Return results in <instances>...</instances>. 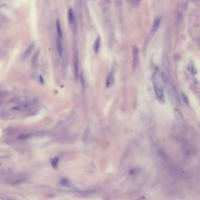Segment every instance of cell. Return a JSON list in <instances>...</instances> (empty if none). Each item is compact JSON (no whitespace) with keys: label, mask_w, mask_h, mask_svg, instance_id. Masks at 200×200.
I'll list each match as a JSON object with an SVG mask.
<instances>
[{"label":"cell","mask_w":200,"mask_h":200,"mask_svg":"<svg viewBox=\"0 0 200 200\" xmlns=\"http://www.w3.org/2000/svg\"><path fill=\"white\" fill-rule=\"evenodd\" d=\"M138 59H139V50L137 46L133 47V61H132V64H133V69L135 70L138 64Z\"/></svg>","instance_id":"4"},{"label":"cell","mask_w":200,"mask_h":200,"mask_svg":"<svg viewBox=\"0 0 200 200\" xmlns=\"http://www.w3.org/2000/svg\"><path fill=\"white\" fill-rule=\"evenodd\" d=\"M94 193V191H84V192H81V195H89Z\"/></svg>","instance_id":"16"},{"label":"cell","mask_w":200,"mask_h":200,"mask_svg":"<svg viewBox=\"0 0 200 200\" xmlns=\"http://www.w3.org/2000/svg\"><path fill=\"white\" fill-rule=\"evenodd\" d=\"M199 1V0H192V2H197Z\"/></svg>","instance_id":"17"},{"label":"cell","mask_w":200,"mask_h":200,"mask_svg":"<svg viewBox=\"0 0 200 200\" xmlns=\"http://www.w3.org/2000/svg\"><path fill=\"white\" fill-rule=\"evenodd\" d=\"M35 42H32L31 44H30V45L28 46V48L24 52H23V53L22 54V59H25L28 58V57L30 55V53L33 52L34 49H35Z\"/></svg>","instance_id":"5"},{"label":"cell","mask_w":200,"mask_h":200,"mask_svg":"<svg viewBox=\"0 0 200 200\" xmlns=\"http://www.w3.org/2000/svg\"><path fill=\"white\" fill-rule=\"evenodd\" d=\"M114 83V75L113 73H110L109 75H108L107 78H106V88H110L113 84Z\"/></svg>","instance_id":"9"},{"label":"cell","mask_w":200,"mask_h":200,"mask_svg":"<svg viewBox=\"0 0 200 200\" xmlns=\"http://www.w3.org/2000/svg\"><path fill=\"white\" fill-rule=\"evenodd\" d=\"M100 46H101V38L100 37H98L93 45V49L95 51V52L96 53L99 52V50L100 49Z\"/></svg>","instance_id":"10"},{"label":"cell","mask_w":200,"mask_h":200,"mask_svg":"<svg viewBox=\"0 0 200 200\" xmlns=\"http://www.w3.org/2000/svg\"><path fill=\"white\" fill-rule=\"evenodd\" d=\"M69 183H70V181L67 180V179H63V180H61V181H60V184L63 186L69 185Z\"/></svg>","instance_id":"15"},{"label":"cell","mask_w":200,"mask_h":200,"mask_svg":"<svg viewBox=\"0 0 200 200\" xmlns=\"http://www.w3.org/2000/svg\"><path fill=\"white\" fill-rule=\"evenodd\" d=\"M188 70L190 71L192 74H196L197 73V70L195 69V67L193 66V65H189L188 66Z\"/></svg>","instance_id":"14"},{"label":"cell","mask_w":200,"mask_h":200,"mask_svg":"<svg viewBox=\"0 0 200 200\" xmlns=\"http://www.w3.org/2000/svg\"><path fill=\"white\" fill-rule=\"evenodd\" d=\"M56 49H57V52H58L59 56L60 57H62L63 55V42L62 40H59L56 38Z\"/></svg>","instance_id":"7"},{"label":"cell","mask_w":200,"mask_h":200,"mask_svg":"<svg viewBox=\"0 0 200 200\" xmlns=\"http://www.w3.org/2000/svg\"><path fill=\"white\" fill-rule=\"evenodd\" d=\"M58 163H59V159L57 157H55L51 160V164H52V167L56 170L57 169V167H58Z\"/></svg>","instance_id":"13"},{"label":"cell","mask_w":200,"mask_h":200,"mask_svg":"<svg viewBox=\"0 0 200 200\" xmlns=\"http://www.w3.org/2000/svg\"><path fill=\"white\" fill-rule=\"evenodd\" d=\"M152 81L153 83V88H154V92L156 95V97L158 99V101L161 103H165V95L164 91L161 85V80L159 72H156L153 74L152 77Z\"/></svg>","instance_id":"1"},{"label":"cell","mask_w":200,"mask_h":200,"mask_svg":"<svg viewBox=\"0 0 200 200\" xmlns=\"http://www.w3.org/2000/svg\"><path fill=\"white\" fill-rule=\"evenodd\" d=\"M137 1H139V0H137Z\"/></svg>","instance_id":"18"},{"label":"cell","mask_w":200,"mask_h":200,"mask_svg":"<svg viewBox=\"0 0 200 200\" xmlns=\"http://www.w3.org/2000/svg\"><path fill=\"white\" fill-rule=\"evenodd\" d=\"M74 74L76 78L79 75V59H78V52H77V46L74 45Z\"/></svg>","instance_id":"3"},{"label":"cell","mask_w":200,"mask_h":200,"mask_svg":"<svg viewBox=\"0 0 200 200\" xmlns=\"http://www.w3.org/2000/svg\"><path fill=\"white\" fill-rule=\"evenodd\" d=\"M31 137H32V134H30V133H22V134H19L18 139L19 140H26Z\"/></svg>","instance_id":"12"},{"label":"cell","mask_w":200,"mask_h":200,"mask_svg":"<svg viewBox=\"0 0 200 200\" xmlns=\"http://www.w3.org/2000/svg\"><path fill=\"white\" fill-rule=\"evenodd\" d=\"M56 38L62 40L63 39V31L62 28H61V24L59 20H56Z\"/></svg>","instance_id":"8"},{"label":"cell","mask_w":200,"mask_h":200,"mask_svg":"<svg viewBox=\"0 0 200 200\" xmlns=\"http://www.w3.org/2000/svg\"><path fill=\"white\" fill-rule=\"evenodd\" d=\"M74 20H75V17H74V12L71 8H70L68 9V20H69V23L70 25H72L74 23Z\"/></svg>","instance_id":"11"},{"label":"cell","mask_w":200,"mask_h":200,"mask_svg":"<svg viewBox=\"0 0 200 200\" xmlns=\"http://www.w3.org/2000/svg\"><path fill=\"white\" fill-rule=\"evenodd\" d=\"M160 21H161V18L160 17H158L155 20V21L153 23V25L152 27V29H151V31H150V35L151 36H153L154 34L157 31V30L159 28V27H160Z\"/></svg>","instance_id":"6"},{"label":"cell","mask_w":200,"mask_h":200,"mask_svg":"<svg viewBox=\"0 0 200 200\" xmlns=\"http://www.w3.org/2000/svg\"><path fill=\"white\" fill-rule=\"evenodd\" d=\"M27 180H28V177H27L26 175L16 174L9 177L7 180H6V183L11 185H20V184H22V183H24Z\"/></svg>","instance_id":"2"}]
</instances>
